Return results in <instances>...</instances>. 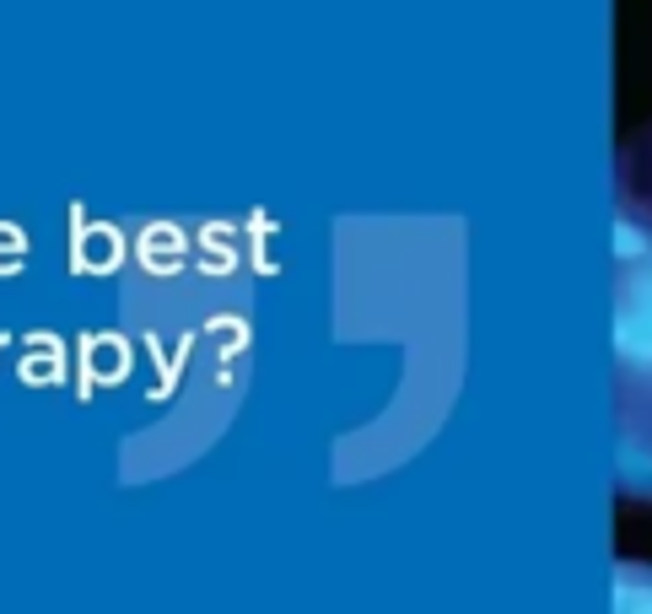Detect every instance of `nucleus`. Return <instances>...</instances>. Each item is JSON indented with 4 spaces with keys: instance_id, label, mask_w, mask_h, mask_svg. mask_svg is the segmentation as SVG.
I'll use <instances>...</instances> for the list:
<instances>
[{
    "instance_id": "f03ea898",
    "label": "nucleus",
    "mask_w": 652,
    "mask_h": 614,
    "mask_svg": "<svg viewBox=\"0 0 652 614\" xmlns=\"http://www.w3.org/2000/svg\"><path fill=\"white\" fill-rule=\"evenodd\" d=\"M615 614H652V566L648 560H620L615 566Z\"/></svg>"
},
{
    "instance_id": "f257e3e1",
    "label": "nucleus",
    "mask_w": 652,
    "mask_h": 614,
    "mask_svg": "<svg viewBox=\"0 0 652 614\" xmlns=\"http://www.w3.org/2000/svg\"><path fill=\"white\" fill-rule=\"evenodd\" d=\"M615 486L652 501V124L615 162Z\"/></svg>"
}]
</instances>
